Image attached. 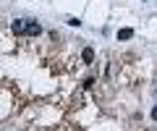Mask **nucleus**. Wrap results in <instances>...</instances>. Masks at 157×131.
Segmentation results:
<instances>
[{
	"label": "nucleus",
	"instance_id": "1",
	"mask_svg": "<svg viewBox=\"0 0 157 131\" xmlns=\"http://www.w3.org/2000/svg\"><path fill=\"white\" fill-rule=\"evenodd\" d=\"M26 34H29V37L42 34V24H39V21H26Z\"/></svg>",
	"mask_w": 157,
	"mask_h": 131
},
{
	"label": "nucleus",
	"instance_id": "2",
	"mask_svg": "<svg viewBox=\"0 0 157 131\" xmlns=\"http://www.w3.org/2000/svg\"><path fill=\"white\" fill-rule=\"evenodd\" d=\"M11 29L16 34H26V18H16V21L11 24Z\"/></svg>",
	"mask_w": 157,
	"mask_h": 131
},
{
	"label": "nucleus",
	"instance_id": "3",
	"mask_svg": "<svg viewBox=\"0 0 157 131\" xmlns=\"http://www.w3.org/2000/svg\"><path fill=\"white\" fill-rule=\"evenodd\" d=\"M81 58H84V63H92V60H94V50H92V47H86V50L81 52Z\"/></svg>",
	"mask_w": 157,
	"mask_h": 131
},
{
	"label": "nucleus",
	"instance_id": "4",
	"mask_svg": "<svg viewBox=\"0 0 157 131\" xmlns=\"http://www.w3.org/2000/svg\"><path fill=\"white\" fill-rule=\"evenodd\" d=\"M134 37V29H121L118 32V40H131Z\"/></svg>",
	"mask_w": 157,
	"mask_h": 131
},
{
	"label": "nucleus",
	"instance_id": "5",
	"mask_svg": "<svg viewBox=\"0 0 157 131\" xmlns=\"http://www.w3.org/2000/svg\"><path fill=\"white\" fill-rule=\"evenodd\" d=\"M152 121H157V105L152 108Z\"/></svg>",
	"mask_w": 157,
	"mask_h": 131
}]
</instances>
